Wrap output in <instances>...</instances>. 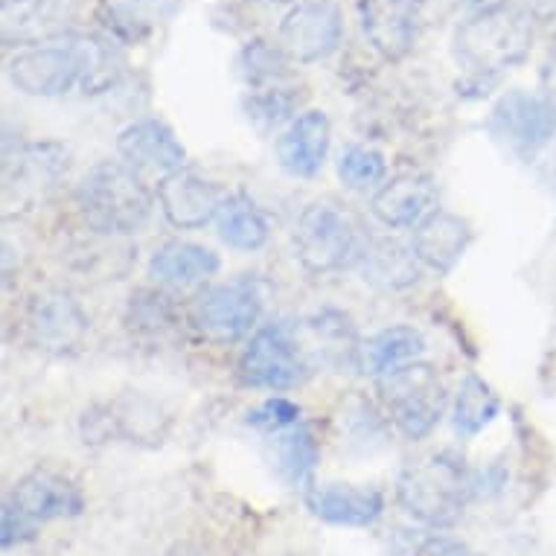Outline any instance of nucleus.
<instances>
[{
	"mask_svg": "<svg viewBox=\"0 0 556 556\" xmlns=\"http://www.w3.org/2000/svg\"><path fill=\"white\" fill-rule=\"evenodd\" d=\"M469 242H472L469 222L460 219L457 213L443 211V207H434L414 228V237H410V248H414L422 268H431L438 274L455 271V265L464 260Z\"/></svg>",
	"mask_w": 556,
	"mask_h": 556,
	"instance_id": "nucleus-20",
	"label": "nucleus"
},
{
	"mask_svg": "<svg viewBox=\"0 0 556 556\" xmlns=\"http://www.w3.org/2000/svg\"><path fill=\"white\" fill-rule=\"evenodd\" d=\"M228 192L199 173L178 169L157 181V204L164 219L178 230H201L216 222Z\"/></svg>",
	"mask_w": 556,
	"mask_h": 556,
	"instance_id": "nucleus-15",
	"label": "nucleus"
},
{
	"mask_svg": "<svg viewBox=\"0 0 556 556\" xmlns=\"http://www.w3.org/2000/svg\"><path fill=\"white\" fill-rule=\"evenodd\" d=\"M303 327L309 332L312 346H315V353L324 365L358 367L362 341H358V332L350 315L338 309H320L312 318L303 320Z\"/></svg>",
	"mask_w": 556,
	"mask_h": 556,
	"instance_id": "nucleus-27",
	"label": "nucleus"
},
{
	"mask_svg": "<svg viewBox=\"0 0 556 556\" xmlns=\"http://www.w3.org/2000/svg\"><path fill=\"white\" fill-rule=\"evenodd\" d=\"M298 105H301V97H298L292 88H283V85H271V88L251 91V97L245 100L248 117L254 119L263 131L283 126L286 119L292 123V119L298 117V114H294Z\"/></svg>",
	"mask_w": 556,
	"mask_h": 556,
	"instance_id": "nucleus-34",
	"label": "nucleus"
},
{
	"mask_svg": "<svg viewBox=\"0 0 556 556\" xmlns=\"http://www.w3.org/2000/svg\"><path fill=\"white\" fill-rule=\"evenodd\" d=\"M422 353H426V338H422L420 329L400 324V327H388L376 332L374 338L362 341L358 370H365L374 379H382L400 367L420 362Z\"/></svg>",
	"mask_w": 556,
	"mask_h": 556,
	"instance_id": "nucleus-25",
	"label": "nucleus"
},
{
	"mask_svg": "<svg viewBox=\"0 0 556 556\" xmlns=\"http://www.w3.org/2000/svg\"><path fill=\"white\" fill-rule=\"evenodd\" d=\"M71 169V152L62 143H7L3 152V201L7 207H29L45 199Z\"/></svg>",
	"mask_w": 556,
	"mask_h": 556,
	"instance_id": "nucleus-10",
	"label": "nucleus"
},
{
	"mask_svg": "<svg viewBox=\"0 0 556 556\" xmlns=\"http://www.w3.org/2000/svg\"><path fill=\"white\" fill-rule=\"evenodd\" d=\"M438 201V190L426 173H400L376 190L370 211L384 228H417Z\"/></svg>",
	"mask_w": 556,
	"mask_h": 556,
	"instance_id": "nucleus-21",
	"label": "nucleus"
},
{
	"mask_svg": "<svg viewBox=\"0 0 556 556\" xmlns=\"http://www.w3.org/2000/svg\"><path fill=\"white\" fill-rule=\"evenodd\" d=\"M303 502L315 519L336 528H370L384 513V495L376 486L353 483H315Z\"/></svg>",
	"mask_w": 556,
	"mask_h": 556,
	"instance_id": "nucleus-19",
	"label": "nucleus"
},
{
	"mask_svg": "<svg viewBox=\"0 0 556 556\" xmlns=\"http://www.w3.org/2000/svg\"><path fill=\"white\" fill-rule=\"evenodd\" d=\"M376 384H379L384 414L408 440L429 438L446 414V384L440 379L438 367L426 365V362L400 367V370L376 379Z\"/></svg>",
	"mask_w": 556,
	"mask_h": 556,
	"instance_id": "nucleus-7",
	"label": "nucleus"
},
{
	"mask_svg": "<svg viewBox=\"0 0 556 556\" xmlns=\"http://www.w3.org/2000/svg\"><path fill=\"white\" fill-rule=\"evenodd\" d=\"M332 143V123L324 111H301L277 137V164L292 178H315Z\"/></svg>",
	"mask_w": 556,
	"mask_h": 556,
	"instance_id": "nucleus-18",
	"label": "nucleus"
},
{
	"mask_svg": "<svg viewBox=\"0 0 556 556\" xmlns=\"http://www.w3.org/2000/svg\"><path fill=\"white\" fill-rule=\"evenodd\" d=\"M521 10L528 12L530 21L545 24L556 18V0H521Z\"/></svg>",
	"mask_w": 556,
	"mask_h": 556,
	"instance_id": "nucleus-37",
	"label": "nucleus"
},
{
	"mask_svg": "<svg viewBox=\"0 0 556 556\" xmlns=\"http://www.w3.org/2000/svg\"><path fill=\"white\" fill-rule=\"evenodd\" d=\"M3 507L38 530L47 521L76 519L85 510V498L67 475L55 469H33L15 481Z\"/></svg>",
	"mask_w": 556,
	"mask_h": 556,
	"instance_id": "nucleus-14",
	"label": "nucleus"
},
{
	"mask_svg": "<svg viewBox=\"0 0 556 556\" xmlns=\"http://www.w3.org/2000/svg\"><path fill=\"white\" fill-rule=\"evenodd\" d=\"M338 178L346 190L367 192L379 190L388 178V164L382 152L370 147H346L338 157Z\"/></svg>",
	"mask_w": 556,
	"mask_h": 556,
	"instance_id": "nucleus-33",
	"label": "nucleus"
},
{
	"mask_svg": "<svg viewBox=\"0 0 556 556\" xmlns=\"http://www.w3.org/2000/svg\"><path fill=\"white\" fill-rule=\"evenodd\" d=\"M178 10H181V0H100L97 24L111 41L131 47L155 36L157 27L175 18Z\"/></svg>",
	"mask_w": 556,
	"mask_h": 556,
	"instance_id": "nucleus-23",
	"label": "nucleus"
},
{
	"mask_svg": "<svg viewBox=\"0 0 556 556\" xmlns=\"http://www.w3.org/2000/svg\"><path fill=\"white\" fill-rule=\"evenodd\" d=\"M85 443H102V440L119 438L128 443H149L155 446L169 431V414L149 396H119V400L100 405L85 414L83 420Z\"/></svg>",
	"mask_w": 556,
	"mask_h": 556,
	"instance_id": "nucleus-12",
	"label": "nucleus"
},
{
	"mask_svg": "<svg viewBox=\"0 0 556 556\" xmlns=\"http://www.w3.org/2000/svg\"><path fill=\"white\" fill-rule=\"evenodd\" d=\"M498 410H502V400L490 388V382H483L478 374H466L452 402V422L457 434L478 438L486 426H493Z\"/></svg>",
	"mask_w": 556,
	"mask_h": 556,
	"instance_id": "nucleus-30",
	"label": "nucleus"
},
{
	"mask_svg": "<svg viewBox=\"0 0 556 556\" xmlns=\"http://www.w3.org/2000/svg\"><path fill=\"white\" fill-rule=\"evenodd\" d=\"M62 33V0H3L7 47L41 45Z\"/></svg>",
	"mask_w": 556,
	"mask_h": 556,
	"instance_id": "nucleus-26",
	"label": "nucleus"
},
{
	"mask_svg": "<svg viewBox=\"0 0 556 556\" xmlns=\"http://www.w3.org/2000/svg\"><path fill=\"white\" fill-rule=\"evenodd\" d=\"M88 315L83 303L64 289H45L27 303L24 327H27L29 344L50 353V356H67L79 350L88 336Z\"/></svg>",
	"mask_w": 556,
	"mask_h": 556,
	"instance_id": "nucleus-11",
	"label": "nucleus"
},
{
	"mask_svg": "<svg viewBox=\"0 0 556 556\" xmlns=\"http://www.w3.org/2000/svg\"><path fill=\"white\" fill-rule=\"evenodd\" d=\"M222 260L213 248H204L199 242H184V239H169L149 260V277L155 280L157 289H199L211 283L219 274Z\"/></svg>",
	"mask_w": 556,
	"mask_h": 556,
	"instance_id": "nucleus-22",
	"label": "nucleus"
},
{
	"mask_svg": "<svg viewBox=\"0 0 556 556\" xmlns=\"http://www.w3.org/2000/svg\"><path fill=\"white\" fill-rule=\"evenodd\" d=\"M248 426H254L260 431H271V434H280V431L294 429L301 422V405L286 396H271L265 400L263 405H256L254 410H248Z\"/></svg>",
	"mask_w": 556,
	"mask_h": 556,
	"instance_id": "nucleus-35",
	"label": "nucleus"
},
{
	"mask_svg": "<svg viewBox=\"0 0 556 556\" xmlns=\"http://www.w3.org/2000/svg\"><path fill=\"white\" fill-rule=\"evenodd\" d=\"M358 21L376 53L400 62L420 36L422 0H358Z\"/></svg>",
	"mask_w": 556,
	"mask_h": 556,
	"instance_id": "nucleus-16",
	"label": "nucleus"
},
{
	"mask_svg": "<svg viewBox=\"0 0 556 556\" xmlns=\"http://www.w3.org/2000/svg\"><path fill=\"white\" fill-rule=\"evenodd\" d=\"M533 41V21L521 7L502 0L478 7L455 33V59L469 83H495L513 64L525 62Z\"/></svg>",
	"mask_w": 556,
	"mask_h": 556,
	"instance_id": "nucleus-2",
	"label": "nucleus"
},
{
	"mask_svg": "<svg viewBox=\"0 0 556 556\" xmlns=\"http://www.w3.org/2000/svg\"><path fill=\"white\" fill-rule=\"evenodd\" d=\"M356 268L362 271V280L379 292H405L420 280L422 263L414 248L396 237H370Z\"/></svg>",
	"mask_w": 556,
	"mask_h": 556,
	"instance_id": "nucleus-24",
	"label": "nucleus"
},
{
	"mask_svg": "<svg viewBox=\"0 0 556 556\" xmlns=\"http://www.w3.org/2000/svg\"><path fill=\"white\" fill-rule=\"evenodd\" d=\"M265 294L260 280L254 277H237L230 283L207 286L192 301L190 320L192 332L211 344H233L242 338H251L260 329Z\"/></svg>",
	"mask_w": 556,
	"mask_h": 556,
	"instance_id": "nucleus-8",
	"label": "nucleus"
},
{
	"mask_svg": "<svg viewBox=\"0 0 556 556\" xmlns=\"http://www.w3.org/2000/svg\"><path fill=\"white\" fill-rule=\"evenodd\" d=\"M344 36V18L332 0H303L286 12L277 41L298 64H315L338 50Z\"/></svg>",
	"mask_w": 556,
	"mask_h": 556,
	"instance_id": "nucleus-13",
	"label": "nucleus"
},
{
	"mask_svg": "<svg viewBox=\"0 0 556 556\" xmlns=\"http://www.w3.org/2000/svg\"><path fill=\"white\" fill-rule=\"evenodd\" d=\"M126 59L117 41L79 29H64L62 36L47 38L41 45L18 47L10 55L7 76L27 97L55 100L67 93L100 97L119 83Z\"/></svg>",
	"mask_w": 556,
	"mask_h": 556,
	"instance_id": "nucleus-1",
	"label": "nucleus"
},
{
	"mask_svg": "<svg viewBox=\"0 0 556 556\" xmlns=\"http://www.w3.org/2000/svg\"><path fill=\"white\" fill-rule=\"evenodd\" d=\"M554 187H556V166H554Z\"/></svg>",
	"mask_w": 556,
	"mask_h": 556,
	"instance_id": "nucleus-40",
	"label": "nucleus"
},
{
	"mask_svg": "<svg viewBox=\"0 0 556 556\" xmlns=\"http://www.w3.org/2000/svg\"><path fill=\"white\" fill-rule=\"evenodd\" d=\"M405 556H478V554H472L460 539L440 536V533H434V536L417 539V542L408 547V554Z\"/></svg>",
	"mask_w": 556,
	"mask_h": 556,
	"instance_id": "nucleus-36",
	"label": "nucleus"
},
{
	"mask_svg": "<svg viewBox=\"0 0 556 556\" xmlns=\"http://www.w3.org/2000/svg\"><path fill=\"white\" fill-rule=\"evenodd\" d=\"M152 192L126 161H102L76 184V211L100 237H131L152 216Z\"/></svg>",
	"mask_w": 556,
	"mask_h": 556,
	"instance_id": "nucleus-3",
	"label": "nucleus"
},
{
	"mask_svg": "<svg viewBox=\"0 0 556 556\" xmlns=\"http://www.w3.org/2000/svg\"><path fill=\"white\" fill-rule=\"evenodd\" d=\"M178 324H181V312L164 289H137L128 298L126 327L131 329V336L161 341L173 336Z\"/></svg>",
	"mask_w": 556,
	"mask_h": 556,
	"instance_id": "nucleus-31",
	"label": "nucleus"
},
{
	"mask_svg": "<svg viewBox=\"0 0 556 556\" xmlns=\"http://www.w3.org/2000/svg\"><path fill=\"white\" fill-rule=\"evenodd\" d=\"M320 460V443L315 431L306 422H298L294 429L277 434V469L292 490L303 495L315 486V469Z\"/></svg>",
	"mask_w": 556,
	"mask_h": 556,
	"instance_id": "nucleus-29",
	"label": "nucleus"
},
{
	"mask_svg": "<svg viewBox=\"0 0 556 556\" xmlns=\"http://www.w3.org/2000/svg\"><path fill=\"white\" fill-rule=\"evenodd\" d=\"M117 152L135 173L173 175L187 164V149L164 119L147 117L128 123L117 137Z\"/></svg>",
	"mask_w": 556,
	"mask_h": 556,
	"instance_id": "nucleus-17",
	"label": "nucleus"
},
{
	"mask_svg": "<svg viewBox=\"0 0 556 556\" xmlns=\"http://www.w3.org/2000/svg\"><path fill=\"white\" fill-rule=\"evenodd\" d=\"M478 493V475L460 457L440 452L405 466L396 481V502L426 528H452Z\"/></svg>",
	"mask_w": 556,
	"mask_h": 556,
	"instance_id": "nucleus-4",
	"label": "nucleus"
},
{
	"mask_svg": "<svg viewBox=\"0 0 556 556\" xmlns=\"http://www.w3.org/2000/svg\"><path fill=\"white\" fill-rule=\"evenodd\" d=\"M542 83H545V93L556 97V38L551 50H547V62H545V71H542Z\"/></svg>",
	"mask_w": 556,
	"mask_h": 556,
	"instance_id": "nucleus-38",
	"label": "nucleus"
},
{
	"mask_svg": "<svg viewBox=\"0 0 556 556\" xmlns=\"http://www.w3.org/2000/svg\"><path fill=\"white\" fill-rule=\"evenodd\" d=\"M309 367L301 329L289 320H268L242 346L237 376L254 391H289L306 379Z\"/></svg>",
	"mask_w": 556,
	"mask_h": 556,
	"instance_id": "nucleus-6",
	"label": "nucleus"
},
{
	"mask_svg": "<svg viewBox=\"0 0 556 556\" xmlns=\"http://www.w3.org/2000/svg\"><path fill=\"white\" fill-rule=\"evenodd\" d=\"M265 3H289V0H265Z\"/></svg>",
	"mask_w": 556,
	"mask_h": 556,
	"instance_id": "nucleus-39",
	"label": "nucleus"
},
{
	"mask_svg": "<svg viewBox=\"0 0 556 556\" xmlns=\"http://www.w3.org/2000/svg\"><path fill=\"white\" fill-rule=\"evenodd\" d=\"M367 239L356 216L332 199L312 201L294 228V256L309 274L356 268Z\"/></svg>",
	"mask_w": 556,
	"mask_h": 556,
	"instance_id": "nucleus-5",
	"label": "nucleus"
},
{
	"mask_svg": "<svg viewBox=\"0 0 556 556\" xmlns=\"http://www.w3.org/2000/svg\"><path fill=\"white\" fill-rule=\"evenodd\" d=\"M289 62H292V59L286 55L280 41L254 38V41H248V45L239 50L237 67L248 88H251V91H260V88H271V85L283 83Z\"/></svg>",
	"mask_w": 556,
	"mask_h": 556,
	"instance_id": "nucleus-32",
	"label": "nucleus"
},
{
	"mask_svg": "<svg viewBox=\"0 0 556 556\" xmlns=\"http://www.w3.org/2000/svg\"><path fill=\"white\" fill-rule=\"evenodd\" d=\"M490 131L521 157H533L556 137V97L510 91L493 105Z\"/></svg>",
	"mask_w": 556,
	"mask_h": 556,
	"instance_id": "nucleus-9",
	"label": "nucleus"
},
{
	"mask_svg": "<svg viewBox=\"0 0 556 556\" xmlns=\"http://www.w3.org/2000/svg\"><path fill=\"white\" fill-rule=\"evenodd\" d=\"M216 233L233 251L251 254V251H260L268 242L271 228H268L265 213L248 199L245 192H228V199H225L219 216H216Z\"/></svg>",
	"mask_w": 556,
	"mask_h": 556,
	"instance_id": "nucleus-28",
	"label": "nucleus"
}]
</instances>
